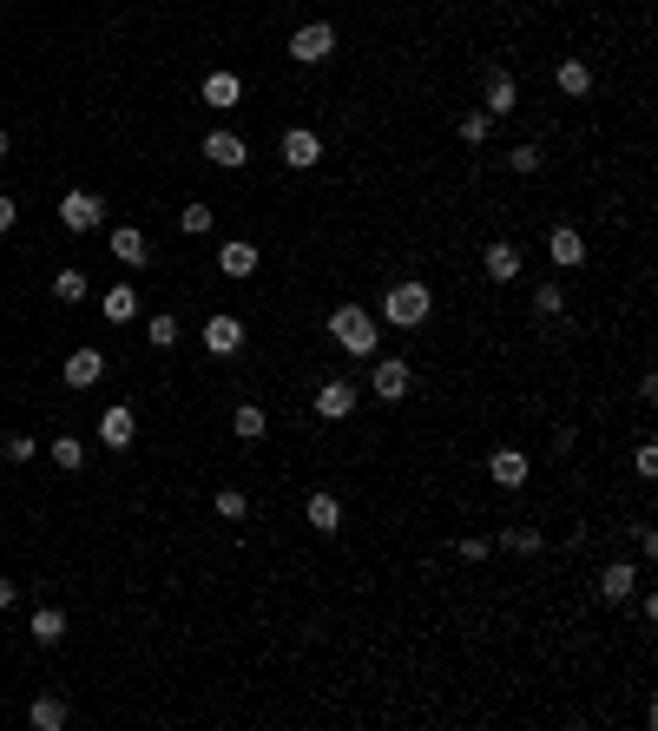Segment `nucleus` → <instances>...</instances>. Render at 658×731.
I'll return each instance as SVG.
<instances>
[{"label":"nucleus","mask_w":658,"mask_h":731,"mask_svg":"<svg viewBox=\"0 0 658 731\" xmlns=\"http://www.w3.org/2000/svg\"><path fill=\"white\" fill-rule=\"evenodd\" d=\"M329 336H336V343H343L349 356H376V317H369V310H362V303H336V310H329Z\"/></svg>","instance_id":"nucleus-1"},{"label":"nucleus","mask_w":658,"mask_h":731,"mask_svg":"<svg viewBox=\"0 0 658 731\" xmlns=\"http://www.w3.org/2000/svg\"><path fill=\"white\" fill-rule=\"evenodd\" d=\"M428 310H435V290L415 284V277H408V284H389V297H382V317H389L395 330H422Z\"/></svg>","instance_id":"nucleus-2"},{"label":"nucleus","mask_w":658,"mask_h":731,"mask_svg":"<svg viewBox=\"0 0 658 731\" xmlns=\"http://www.w3.org/2000/svg\"><path fill=\"white\" fill-rule=\"evenodd\" d=\"M60 224L73 231V238L99 231V224H106V198H99V191H66L60 198Z\"/></svg>","instance_id":"nucleus-3"},{"label":"nucleus","mask_w":658,"mask_h":731,"mask_svg":"<svg viewBox=\"0 0 658 731\" xmlns=\"http://www.w3.org/2000/svg\"><path fill=\"white\" fill-rule=\"evenodd\" d=\"M329 53H336V27H329V20H303V27L290 33V60H303V66H323Z\"/></svg>","instance_id":"nucleus-4"},{"label":"nucleus","mask_w":658,"mask_h":731,"mask_svg":"<svg viewBox=\"0 0 658 731\" xmlns=\"http://www.w3.org/2000/svg\"><path fill=\"white\" fill-rule=\"evenodd\" d=\"M277 152H283V165H290V172H310V165L323 159V139H316L310 126H290V132L277 139Z\"/></svg>","instance_id":"nucleus-5"},{"label":"nucleus","mask_w":658,"mask_h":731,"mask_svg":"<svg viewBox=\"0 0 658 731\" xmlns=\"http://www.w3.org/2000/svg\"><path fill=\"white\" fill-rule=\"evenodd\" d=\"M99 442H106V448H132V442H139V415H132L126 402H112V409L99 415Z\"/></svg>","instance_id":"nucleus-6"},{"label":"nucleus","mask_w":658,"mask_h":731,"mask_svg":"<svg viewBox=\"0 0 658 731\" xmlns=\"http://www.w3.org/2000/svg\"><path fill=\"white\" fill-rule=\"evenodd\" d=\"M99 376H106V350H73V356H66V369H60L66 389H93Z\"/></svg>","instance_id":"nucleus-7"},{"label":"nucleus","mask_w":658,"mask_h":731,"mask_svg":"<svg viewBox=\"0 0 658 731\" xmlns=\"http://www.w3.org/2000/svg\"><path fill=\"white\" fill-rule=\"evenodd\" d=\"M198 152H204V159H211V165H218V172H237V165L251 159V145L237 139V132H211V139H204Z\"/></svg>","instance_id":"nucleus-8"},{"label":"nucleus","mask_w":658,"mask_h":731,"mask_svg":"<svg viewBox=\"0 0 658 731\" xmlns=\"http://www.w3.org/2000/svg\"><path fill=\"white\" fill-rule=\"evenodd\" d=\"M514 106H520L514 73H487V99H481V112H487V119H514Z\"/></svg>","instance_id":"nucleus-9"},{"label":"nucleus","mask_w":658,"mask_h":731,"mask_svg":"<svg viewBox=\"0 0 658 731\" xmlns=\"http://www.w3.org/2000/svg\"><path fill=\"white\" fill-rule=\"evenodd\" d=\"M481 271H487V284H514V277H520V251L507 238H494L481 251Z\"/></svg>","instance_id":"nucleus-10"},{"label":"nucleus","mask_w":658,"mask_h":731,"mask_svg":"<svg viewBox=\"0 0 658 731\" xmlns=\"http://www.w3.org/2000/svg\"><path fill=\"white\" fill-rule=\"evenodd\" d=\"M547 257L573 271V264H586V238L573 231V224H553V231H547Z\"/></svg>","instance_id":"nucleus-11"},{"label":"nucleus","mask_w":658,"mask_h":731,"mask_svg":"<svg viewBox=\"0 0 658 731\" xmlns=\"http://www.w3.org/2000/svg\"><path fill=\"white\" fill-rule=\"evenodd\" d=\"M204 350H211V356H237V350H244V323H237V317H211V323H204Z\"/></svg>","instance_id":"nucleus-12"},{"label":"nucleus","mask_w":658,"mask_h":731,"mask_svg":"<svg viewBox=\"0 0 658 731\" xmlns=\"http://www.w3.org/2000/svg\"><path fill=\"white\" fill-rule=\"evenodd\" d=\"M316 415H323V422L356 415V389H349V382H323V389H316Z\"/></svg>","instance_id":"nucleus-13"},{"label":"nucleus","mask_w":658,"mask_h":731,"mask_svg":"<svg viewBox=\"0 0 658 731\" xmlns=\"http://www.w3.org/2000/svg\"><path fill=\"white\" fill-rule=\"evenodd\" d=\"M487 475L501 481V488H527V455L520 448H494L487 455Z\"/></svg>","instance_id":"nucleus-14"},{"label":"nucleus","mask_w":658,"mask_h":731,"mask_svg":"<svg viewBox=\"0 0 658 731\" xmlns=\"http://www.w3.org/2000/svg\"><path fill=\"white\" fill-rule=\"evenodd\" d=\"M408 382H415V376H408L402 356H382V363H376V396H382V402H402Z\"/></svg>","instance_id":"nucleus-15"},{"label":"nucleus","mask_w":658,"mask_h":731,"mask_svg":"<svg viewBox=\"0 0 658 731\" xmlns=\"http://www.w3.org/2000/svg\"><path fill=\"white\" fill-rule=\"evenodd\" d=\"M303 521H310L316 534H336V527H343V501H336V494H310V501H303Z\"/></svg>","instance_id":"nucleus-16"},{"label":"nucleus","mask_w":658,"mask_h":731,"mask_svg":"<svg viewBox=\"0 0 658 731\" xmlns=\"http://www.w3.org/2000/svg\"><path fill=\"white\" fill-rule=\"evenodd\" d=\"M112 257H119V264H145V257H152V238H145L139 224H119V231H112Z\"/></svg>","instance_id":"nucleus-17"},{"label":"nucleus","mask_w":658,"mask_h":731,"mask_svg":"<svg viewBox=\"0 0 658 731\" xmlns=\"http://www.w3.org/2000/svg\"><path fill=\"white\" fill-rule=\"evenodd\" d=\"M231 435H237V442H264V435H270V415L257 409V402H237V409H231Z\"/></svg>","instance_id":"nucleus-18"},{"label":"nucleus","mask_w":658,"mask_h":731,"mask_svg":"<svg viewBox=\"0 0 658 731\" xmlns=\"http://www.w3.org/2000/svg\"><path fill=\"white\" fill-rule=\"evenodd\" d=\"M198 93H204V106H218V112H231L237 99H244V80H237V73H211V80H204Z\"/></svg>","instance_id":"nucleus-19"},{"label":"nucleus","mask_w":658,"mask_h":731,"mask_svg":"<svg viewBox=\"0 0 658 731\" xmlns=\"http://www.w3.org/2000/svg\"><path fill=\"white\" fill-rule=\"evenodd\" d=\"M553 86H560L566 99H586L593 93V73H586V60H560L553 66Z\"/></svg>","instance_id":"nucleus-20"},{"label":"nucleus","mask_w":658,"mask_h":731,"mask_svg":"<svg viewBox=\"0 0 658 731\" xmlns=\"http://www.w3.org/2000/svg\"><path fill=\"white\" fill-rule=\"evenodd\" d=\"M218 271H224V277H251V271H257V244L231 238V244L218 251Z\"/></svg>","instance_id":"nucleus-21"},{"label":"nucleus","mask_w":658,"mask_h":731,"mask_svg":"<svg viewBox=\"0 0 658 731\" xmlns=\"http://www.w3.org/2000/svg\"><path fill=\"white\" fill-rule=\"evenodd\" d=\"M27 725H33V731H60V725H66V699H53V692H40V699L27 705Z\"/></svg>","instance_id":"nucleus-22"},{"label":"nucleus","mask_w":658,"mask_h":731,"mask_svg":"<svg viewBox=\"0 0 658 731\" xmlns=\"http://www.w3.org/2000/svg\"><path fill=\"white\" fill-rule=\"evenodd\" d=\"M632 587H639V567H606V573H599V600H612V606L626 600Z\"/></svg>","instance_id":"nucleus-23"},{"label":"nucleus","mask_w":658,"mask_h":731,"mask_svg":"<svg viewBox=\"0 0 658 731\" xmlns=\"http://www.w3.org/2000/svg\"><path fill=\"white\" fill-rule=\"evenodd\" d=\"M99 310H106V323H132V317H139V297H132V284H112Z\"/></svg>","instance_id":"nucleus-24"},{"label":"nucleus","mask_w":658,"mask_h":731,"mask_svg":"<svg viewBox=\"0 0 658 731\" xmlns=\"http://www.w3.org/2000/svg\"><path fill=\"white\" fill-rule=\"evenodd\" d=\"M33 639H40V646H60L66 639V613L60 606H40V613H33Z\"/></svg>","instance_id":"nucleus-25"},{"label":"nucleus","mask_w":658,"mask_h":731,"mask_svg":"<svg viewBox=\"0 0 658 731\" xmlns=\"http://www.w3.org/2000/svg\"><path fill=\"white\" fill-rule=\"evenodd\" d=\"M47 455H53V468H66V475H79V468H86V442H79V435H60Z\"/></svg>","instance_id":"nucleus-26"},{"label":"nucleus","mask_w":658,"mask_h":731,"mask_svg":"<svg viewBox=\"0 0 658 731\" xmlns=\"http://www.w3.org/2000/svg\"><path fill=\"white\" fill-rule=\"evenodd\" d=\"M211 224H218V211L204 205V198H198V205H185V211H178V231H185V238H204Z\"/></svg>","instance_id":"nucleus-27"},{"label":"nucleus","mask_w":658,"mask_h":731,"mask_svg":"<svg viewBox=\"0 0 658 731\" xmlns=\"http://www.w3.org/2000/svg\"><path fill=\"white\" fill-rule=\"evenodd\" d=\"M533 310H540V317H560V310H566V290L560 284H540V290H533Z\"/></svg>","instance_id":"nucleus-28"},{"label":"nucleus","mask_w":658,"mask_h":731,"mask_svg":"<svg viewBox=\"0 0 658 731\" xmlns=\"http://www.w3.org/2000/svg\"><path fill=\"white\" fill-rule=\"evenodd\" d=\"M501 547H507V554H540V534H533V527H507Z\"/></svg>","instance_id":"nucleus-29"},{"label":"nucleus","mask_w":658,"mask_h":731,"mask_svg":"<svg viewBox=\"0 0 658 731\" xmlns=\"http://www.w3.org/2000/svg\"><path fill=\"white\" fill-rule=\"evenodd\" d=\"M218 514H224V521H244V514H251V494H237V488H218Z\"/></svg>","instance_id":"nucleus-30"},{"label":"nucleus","mask_w":658,"mask_h":731,"mask_svg":"<svg viewBox=\"0 0 658 731\" xmlns=\"http://www.w3.org/2000/svg\"><path fill=\"white\" fill-rule=\"evenodd\" d=\"M145 336H152V350H172V343H178V317H152V323H145Z\"/></svg>","instance_id":"nucleus-31"},{"label":"nucleus","mask_w":658,"mask_h":731,"mask_svg":"<svg viewBox=\"0 0 658 731\" xmlns=\"http://www.w3.org/2000/svg\"><path fill=\"white\" fill-rule=\"evenodd\" d=\"M53 297H60V303H79V297H86V277H79V271H60V277H53Z\"/></svg>","instance_id":"nucleus-32"},{"label":"nucleus","mask_w":658,"mask_h":731,"mask_svg":"<svg viewBox=\"0 0 658 731\" xmlns=\"http://www.w3.org/2000/svg\"><path fill=\"white\" fill-rule=\"evenodd\" d=\"M487 132H494V119H487V112H468V119H461V145H481Z\"/></svg>","instance_id":"nucleus-33"},{"label":"nucleus","mask_w":658,"mask_h":731,"mask_svg":"<svg viewBox=\"0 0 658 731\" xmlns=\"http://www.w3.org/2000/svg\"><path fill=\"white\" fill-rule=\"evenodd\" d=\"M507 165H514V172H540V145H514Z\"/></svg>","instance_id":"nucleus-34"},{"label":"nucleus","mask_w":658,"mask_h":731,"mask_svg":"<svg viewBox=\"0 0 658 731\" xmlns=\"http://www.w3.org/2000/svg\"><path fill=\"white\" fill-rule=\"evenodd\" d=\"M40 455V442H33V435H7V461H33Z\"/></svg>","instance_id":"nucleus-35"},{"label":"nucleus","mask_w":658,"mask_h":731,"mask_svg":"<svg viewBox=\"0 0 658 731\" xmlns=\"http://www.w3.org/2000/svg\"><path fill=\"white\" fill-rule=\"evenodd\" d=\"M14 218H20V205H14V198H7V191H0V238L14 231Z\"/></svg>","instance_id":"nucleus-36"},{"label":"nucleus","mask_w":658,"mask_h":731,"mask_svg":"<svg viewBox=\"0 0 658 731\" xmlns=\"http://www.w3.org/2000/svg\"><path fill=\"white\" fill-rule=\"evenodd\" d=\"M14 593H20V587H14V580H0V606H14Z\"/></svg>","instance_id":"nucleus-37"},{"label":"nucleus","mask_w":658,"mask_h":731,"mask_svg":"<svg viewBox=\"0 0 658 731\" xmlns=\"http://www.w3.org/2000/svg\"><path fill=\"white\" fill-rule=\"evenodd\" d=\"M7 145H14V139H7V126H0V159H7Z\"/></svg>","instance_id":"nucleus-38"}]
</instances>
